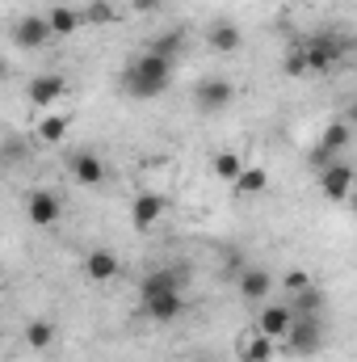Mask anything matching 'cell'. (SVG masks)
<instances>
[{
	"label": "cell",
	"mask_w": 357,
	"mask_h": 362,
	"mask_svg": "<svg viewBox=\"0 0 357 362\" xmlns=\"http://www.w3.org/2000/svg\"><path fill=\"white\" fill-rule=\"evenodd\" d=\"M173 72H177V59H164V55L139 51V55L122 68V93L135 97V101H152V97L169 93Z\"/></svg>",
	"instance_id": "1"
},
{
	"label": "cell",
	"mask_w": 357,
	"mask_h": 362,
	"mask_svg": "<svg viewBox=\"0 0 357 362\" xmlns=\"http://www.w3.org/2000/svg\"><path fill=\"white\" fill-rule=\"evenodd\" d=\"M307 42V59H311V72H332V68H341V59L349 55V38L345 34H337V30H315V34H307L303 38Z\"/></svg>",
	"instance_id": "2"
},
{
	"label": "cell",
	"mask_w": 357,
	"mask_h": 362,
	"mask_svg": "<svg viewBox=\"0 0 357 362\" xmlns=\"http://www.w3.org/2000/svg\"><path fill=\"white\" fill-rule=\"evenodd\" d=\"M324 341H328V320L324 316H294V325H290L282 346H286V354L311 358V354L324 350Z\"/></svg>",
	"instance_id": "3"
},
{
	"label": "cell",
	"mask_w": 357,
	"mask_h": 362,
	"mask_svg": "<svg viewBox=\"0 0 357 362\" xmlns=\"http://www.w3.org/2000/svg\"><path fill=\"white\" fill-rule=\"evenodd\" d=\"M349 139H353V127H349L345 118H332V122L324 127V135L315 139L311 156H307V160H311V169H315V173H324L328 165H337V160H341V152L349 148Z\"/></svg>",
	"instance_id": "4"
},
{
	"label": "cell",
	"mask_w": 357,
	"mask_h": 362,
	"mask_svg": "<svg viewBox=\"0 0 357 362\" xmlns=\"http://www.w3.org/2000/svg\"><path fill=\"white\" fill-rule=\"evenodd\" d=\"M8 38H13V47H17V51H42V47L55 38V30H51L47 13H21V17L13 21Z\"/></svg>",
	"instance_id": "5"
},
{
	"label": "cell",
	"mask_w": 357,
	"mask_h": 362,
	"mask_svg": "<svg viewBox=\"0 0 357 362\" xmlns=\"http://www.w3.org/2000/svg\"><path fill=\"white\" fill-rule=\"evenodd\" d=\"M231 101H236V85H231L227 76H202V81L193 85V105H198L202 114H223Z\"/></svg>",
	"instance_id": "6"
},
{
	"label": "cell",
	"mask_w": 357,
	"mask_h": 362,
	"mask_svg": "<svg viewBox=\"0 0 357 362\" xmlns=\"http://www.w3.org/2000/svg\"><path fill=\"white\" fill-rule=\"evenodd\" d=\"M139 316H147L152 325H173L185 316V291H164V295H143Z\"/></svg>",
	"instance_id": "7"
},
{
	"label": "cell",
	"mask_w": 357,
	"mask_h": 362,
	"mask_svg": "<svg viewBox=\"0 0 357 362\" xmlns=\"http://www.w3.org/2000/svg\"><path fill=\"white\" fill-rule=\"evenodd\" d=\"M277 286V278L265 270V266H248V270L236 274V291H240V299L244 303H257V308H265L269 303V291Z\"/></svg>",
	"instance_id": "8"
},
{
	"label": "cell",
	"mask_w": 357,
	"mask_h": 362,
	"mask_svg": "<svg viewBox=\"0 0 357 362\" xmlns=\"http://www.w3.org/2000/svg\"><path fill=\"white\" fill-rule=\"evenodd\" d=\"M25 97H30L34 110H51V105H59V101L68 97V76H59V72H42V76H34V81L25 85Z\"/></svg>",
	"instance_id": "9"
},
{
	"label": "cell",
	"mask_w": 357,
	"mask_h": 362,
	"mask_svg": "<svg viewBox=\"0 0 357 362\" xmlns=\"http://www.w3.org/2000/svg\"><path fill=\"white\" fill-rule=\"evenodd\" d=\"M353 189H357V173L345 160H337V165H328V169L320 173V194H324L328 202H349Z\"/></svg>",
	"instance_id": "10"
},
{
	"label": "cell",
	"mask_w": 357,
	"mask_h": 362,
	"mask_svg": "<svg viewBox=\"0 0 357 362\" xmlns=\"http://www.w3.org/2000/svg\"><path fill=\"white\" fill-rule=\"evenodd\" d=\"M164 215H169V198H164V194H156V189H143V194H135V202H131V223H135L139 232L156 228Z\"/></svg>",
	"instance_id": "11"
},
{
	"label": "cell",
	"mask_w": 357,
	"mask_h": 362,
	"mask_svg": "<svg viewBox=\"0 0 357 362\" xmlns=\"http://www.w3.org/2000/svg\"><path fill=\"white\" fill-rule=\"evenodd\" d=\"M189 286V266H160L139 278V295H164V291H185Z\"/></svg>",
	"instance_id": "12"
},
{
	"label": "cell",
	"mask_w": 357,
	"mask_h": 362,
	"mask_svg": "<svg viewBox=\"0 0 357 362\" xmlns=\"http://www.w3.org/2000/svg\"><path fill=\"white\" fill-rule=\"evenodd\" d=\"M25 215H30L34 228H51V223H59L63 202H59V194H51V189H30V198H25Z\"/></svg>",
	"instance_id": "13"
},
{
	"label": "cell",
	"mask_w": 357,
	"mask_h": 362,
	"mask_svg": "<svg viewBox=\"0 0 357 362\" xmlns=\"http://www.w3.org/2000/svg\"><path fill=\"white\" fill-rule=\"evenodd\" d=\"M206 47H210L214 55H236V51L244 47V30H240L236 21H227V17H219V21L206 25Z\"/></svg>",
	"instance_id": "14"
},
{
	"label": "cell",
	"mask_w": 357,
	"mask_h": 362,
	"mask_svg": "<svg viewBox=\"0 0 357 362\" xmlns=\"http://www.w3.org/2000/svg\"><path fill=\"white\" fill-rule=\"evenodd\" d=\"M68 173H72V181H76L80 189L105 185V165H101V156H92V152H72V156H68Z\"/></svg>",
	"instance_id": "15"
},
{
	"label": "cell",
	"mask_w": 357,
	"mask_h": 362,
	"mask_svg": "<svg viewBox=\"0 0 357 362\" xmlns=\"http://www.w3.org/2000/svg\"><path fill=\"white\" fill-rule=\"evenodd\" d=\"M290 325H294V308H290V303H265V308L257 312V329H261L265 337H273V341H286Z\"/></svg>",
	"instance_id": "16"
},
{
	"label": "cell",
	"mask_w": 357,
	"mask_h": 362,
	"mask_svg": "<svg viewBox=\"0 0 357 362\" xmlns=\"http://www.w3.org/2000/svg\"><path fill=\"white\" fill-rule=\"evenodd\" d=\"M118 270H122V262H118L114 249H105V245L89 249V257H85V274H89V282H114Z\"/></svg>",
	"instance_id": "17"
},
{
	"label": "cell",
	"mask_w": 357,
	"mask_h": 362,
	"mask_svg": "<svg viewBox=\"0 0 357 362\" xmlns=\"http://www.w3.org/2000/svg\"><path fill=\"white\" fill-rule=\"evenodd\" d=\"M273 346H277L273 337H265L261 329H253L248 337H240V341H236V358H240V362H273V354H277Z\"/></svg>",
	"instance_id": "18"
},
{
	"label": "cell",
	"mask_w": 357,
	"mask_h": 362,
	"mask_svg": "<svg viewBox=\"0 0 357 362\" xmlns=\"http://www.w3.org/2000/svg\"><path fill=\"white\" fill-rule=\"evenodd\" d=\"M47 21H51L55 38H68V34H76V30L85 25V8H72V4H51V8H47Z\"/></svg>",
	"instance_id": "19"
},
{
	"label": "cell",
	"mask_w": 357,
	"mask_h": 362,
	"mask_svg": "<svg viewBox=\"0 0 357 362\" xmlns=\"http://www.w3.org/2000/svg\"><path fill=\"white\" fill-rule=\"evenodd\" d=\"M68 131H72V118H68V114H47V118H38L34 139H38V144H63Z\"/></svg>",
	"instance_id": "20"
},
{
	"label": "cell",
	"mask_w": 357,
	"mask_h": 362,
	"mask_svg": "<svg viewBox=\"0 0 357 362\" xmlns=\"http://www.w3.org/2000/svg\"><path fill=\"white\" fill-rule=\"evenodd\" d=\"M290 308H294V316H324V312H328V295L311 282L307 291L290 295Z\"/></svg>",
	"instance_id": "21"
},
{
	"label": "cell",
	"mask_w": 357,
	"mask_h": 362,
	"mask_svg": "<svg viewBox=\"0 0 357 362\" xmlns=\"http://www.w3.org/2000/svg\"><path fill=\"white\" fill-rule=\"evenodd\" d=\"M143 51L164 55V59H177L181 51H185V30H160V34H152V38L143 42Z\"/></svg>",
	"instance_id": "22"
},
{
	"label": "cell",
	"mask_w": 357,
	"mask_h": 362,
	"mask_svg": "<svg viewBox=\"0 0 357 362\" xmlns=\"http://www.w3.org/2000/svg\"><path fill=\"white\" fill-rule=\"evenodd\" d=\"M210 169H214V177H219V181H231V185H236L240 173H244L248 165L240 160V152H219V156L210 160Z\"/></svg>",
	"instance_id": "23"
},
{
	"label": "cell",
	"mask_w": 357,
	"mask_h": 362,
	"mask_svg": "<svg viewBox=\"0 0 357 362\" xmlns=\"http://www.w3.org/2000/svg\"><path fill=\"white\" fill-rule=\"evenodd\" d=\"M282 68H286V76H307V72H311V59H307V42H303V38H294V42L286 47Z\"/></svg>",
	"instance_id": "24"
},
{
	"label": "cell",
	"mask_w": 357,
	"mask_h": 362,
	"mask_svg": "<svg viewBox=\"0 0 357 362\" xmlns=\"http://www.w3.org/2000/svg\"><path fill=\"white\" fill-rule=\"evenodd\" d=\"M21 337H25L30 350H51V341H55V325H51V320H30Z\"/></svg>",
	"instance_id": "25"
},
{
	"label": "cell",
	"mask_w": 357,
	"mask_h": 362,
	"mask_svg": "<svg viewBox=\"0 0 357 362\" xmlns=\"http://www.w3.org/2000/svg\"><path fill=\"white\" fill-rule=\"evenodd\" d=\"M265 189H269V169H261V165H248L236 181V194H265Z\"/></svg>",
	"instance_id": "26"
},
{
	"label": "cell",
	"mask_w": 357,
	"mask_h": 362,
	"mask_svg": "<svg viewBox=\"0 0 357 362\" xmlns=\"http://www.w3.org/2000/svg\"><path fill=\"white\" fill-rule=\"evenodd\" d=\"M118 17H122V13H118L109 0H89V4H85V21H89V25H114Z\"/></svg>",
	"instance_id": "27"
},
{
	"label": "cell",
	"mask_w": 357,
	"mask_h": 362,
	"mask_svg": "<svg viewBox=\"0 0 357 362\" xmlns=\"http://www.w3.org/2000/svg\"><path fill=\"white\" fill-rule=\"evenodd\" d=\"M311 282H315V278H311L307 270H290V274H282V291H286V295H298V291H307Z\"/></svg>",
	"instance_id": "28"
},
{
	"label": "cell",
	"mask_w": 357,
	"mask_h": 362,
	"mask_svg": "<svg viewBox=\"0 0 357 362\" xmlns=\"http://www.w3.org/2000/svg\"><path fill=\"white\" fill-rule=\"evenodd\" d=\"M223 266H227V270H248V262H244V249H227V253H223Z\"/></svg>",
	"instance_id": "29"
},
{
	"label": "cell",
	"mask_w": 357,
	"mask_h": 362,
	"mask_svg": "<svg viewBox=\"0 0 357 362\" xmlns=\"http://www.w3.org/2000/svg\"><path fill=\"white\" fill-rule=\"evenodd\" d=\"M160 4H169V0H131V8H135V13H156Z\"/></svg>",
	"instance_id": "30"
},
{
	"label": "cell",
	"mask_w": 357,
	"mask_h": 362,
	"mask_svg": "<svg viewBox=\"0 0 357 362\" xmlns=\"http://www.w3.org/2000/svg\"><path fill=\"white\" fill-rule=\"evenodd\" d=\"M341 118H345V122L357 131V101H349V105H345V114H341Z\"/></svg>",
	"instance_id": "31"
},
{
	"label": "cell",
	"mask_w": 357,
	"mask_h": 362,
	"mask_svg": "<svg viewBox=\"0 0 357 362\" xmlns=\"http://www.w3.org/2000/svg\"><path fill=\"white\" fill-rule=\"evenodd\" d=\"M349 211H353V219H357V189H353V198H349Z\"/></svg>",
	"instance_id": "32"
},
{
	"label": "cell",
	"mask_w": 357,
	"mask_h": 362,
	"mask_svg": "<svg viewBox=\"0 0 357 362\" xmlns=\"http://www.w3.org/2000/svg\"><path fill=\"white\" fill-rule=\"evenodd\" d=\"M189 362H214V358L210 354H198V358H189Z\"/></svg>",
	"instance_id": "33"
}]
</instances>
